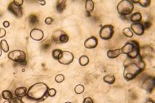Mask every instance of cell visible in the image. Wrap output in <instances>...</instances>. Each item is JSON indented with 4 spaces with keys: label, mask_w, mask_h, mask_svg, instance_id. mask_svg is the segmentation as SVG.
<instances>
[{
    "label": "cell",
    "mask_w": 155,
    "mask_h": 103,
    "mask_svg": "<svg viewBox=\"0 0 155 103\" xmlns=\"http://www.w3.org/2000/svg\"><path fill=\"white\" fill-rule=\"evenodd\" d=\"M55 80H56V82H57V83H62L65 80V76L63 74H58L55 78Z\"/></svg>",
    "instance_id": "obj_28"
},
{
    "label": "cell",
    "mask_w": 155,
    "mask_h": 103,
    "mask_svg": "<svg viewBox=\"0 0 155 103\" xmlns=\"http://www.w3.org/2000/svg\"><path fill=\"white\" fill-rule=\"evenodd\" d=\"M48 86L44 83H37L32 85L27 91V96L31 99L42 101L48 97Z\"/></svg>",
    "instance_id": "obj_2"
},
{
    "label": "cell",
    "mask_w": 155,
    "mask_h": 103,
    "mask_svg": "<svg viewBox=\"0 0 155 103\" xmlns=\"http://www.w3.org/2000/svg\"><path fill=\"white\" fill-rule=\"evenodd\" d=\"M145 103H154V102H153L152 100H150V99H148V100L146 101V102H145Z\"/></svg>",
    "instance_id": "obj_37"
},
{
    "label": "cell",
    "mask_w": 155,
    "mask_h": 103,
    "mask_svg": "<svg viewBox=\"0 0 155 103\" xmlns=\"http://www.w3.org/2000/svg\"><path fill=\"white\" fill-rule=\"evenodd\" d=\"M27 91L28 89H26V87H20V88H17L15 90V96L18 98H22L23 97H25L27 94Z\"/></svg>",
    "instance_id": "obj_14"
},
{
    "label": "cell",
    "mask_w": 155,
    "mask_h": 103,
    "mask_svg": "<svg viewBox=\"0 0 155 103\" xmlns=\"http://www.w3.org/2000/svg\"><path fill=\"white\" fill-rule=\"evenodd\" d=\"M83 103H94V101H93L92 98L91 97H86L84 99V101H83Z\"/></svg>",
    "instance_id": "obj_33"
},
{
    "label": "cell",
    "mask_w": 155,
    "mask_h": 103,
    "mask_svg": "<svg viewBox=\"0 0 155 103\" xmlns=\"http://www.w3.org/2000/svg\"><path fill=\"white\" fill-rule=\"evenodd\" d=\"M2 97H3V99H5L6 101H10L11 99L13 98V95H12V93H11L10 91H8V90H4V91L2 92Z\"/></svg>",
    "instance_id": "obj_20"
},
{
    "label": "cell",
    "mask_w": 155,
    "mask_h": 103,
    "mask_svg": "<svg viewBox=\"0 0 155 103\" xmlns=\"http://www.w3.org/2000/svg\"><path fill=\"white\" fill-rule=\"evenodd\" d=\"M137 58H138V61L136 62H131L126 65L124 67L123 76L124 79L127 81L135 79L145 68V63L141 58V55Z\"/></svg>",
    "instance_id": "obj_1"
},
{
    "label": "cell",
    "mask_w": 155,
    "mask_h": 103,
    "mask_svg": "<svg viewBox=\"0 0 155 103\" xmlns=\"http://www.w3.org/2000/svg\"><path fill=\"white\" fill-rule=\"evenodd\" d=\"M122 53L127 55L131 59H135L140 56V47L136 41L127 42L121 48Z\"/></svg>",
    "instance_id": "obj_3"
},
{
    "label": "cell",
    "mask_w": 155,
    "mask_h": 103,
    "mask_svg": "<svg viewBox=\"0 0 155 103\" xmlns=\"http://www.w3.org/2000/svg\"><path fill=\"white\" fill-rule=\"evenodd\" d=\"M153 87H154V79L153 78H151V79L150 78V79L145 80L143 83V86H142V88L149 92L152 91Z\"/></svg>",
    "instance_id": "obj_13"
},
{
    "label": "cell",
    "mask_w": 155,
    "mask_h": 103,
    "mask_svg": "<svg viewBox=\"0 0 155 103\" xmlns=\"http://www.w3.org/2000/svg\"><path fill=\"white\" fill-rule=\"evenodd\" d=\"M39 3L40 4H42V5H44V4H45V1H40Z\"/></svg>",
    "instance_id": "obj_38"
},
{
    "label": "cell",
    "mask_w": 155,
    "mask_h": 103,
    "mask_svg": "<svg viewBox=\"0 0 155 103\" xmlns=\"http://www.w3.org/2000/svg\"><path fill=\"white\" fill-rule=\"evenodd\" d=\"M84 86L82 85V84H79L75 87L74 89V92H76L77 94H82V92H84Z\"/></svg>",
    "instance_id": "obj_25"
},
{
    "label": "cell",
    "mask_w": 155,
    "mask_h": 103,
    "mask_svg": "<svg viewBox=\"0 0 155 103\" xmlns=\"http://www.w3.org/2000/svg\"><path fill=\"white\" fill-rule=\"evenodd\" d=\"M103 80L105 83H109V84H113L115 82V77L113 76V74H107L103 78Z\"/></svg>",
    "instance_id": "obj_18"
},
{
    "label": "cell",
    "mask_w": 155,
    "mask_h": 103,
    "mask_svg": "<svg viewBox=\"0 0 155 103\" xmlns=\"http://www.w3.org/2000/svg\"><path fill=\"white\" fill-rule=\"evenodd\" d=\"M143 25V26H144V30L147 28H149L150 26H151V24H150V22H144V24H142Z\"/></svg>",
    "instance_id": "obj_35"
},
{
    "label": "cell",
    "mask_w": 155,
    "mask_h": 103,
    "mask_svg": "<svg viewBox=\"0 0 155 103\" xmlns=\"http://www.w3.org/2000/svg\"><path fill=\"white\" fill-rule=\"evenodd\" d=\"M122 34L127 38H132L133 36V32L130 28H125L122 30Z\"/></svg>",
    "instance_id": "obj_24"
},
{
    "label": "cell",
    "mask_w": 155,
    "mask_h": 103,
    "mask_svg": "<svg viewBox=\"0 0 155 103\" xmlns=\"http://www.w3.org/2000/svg\"><path fill=\"white\" fill-rule=\"evenodd\" d=\"M131 30L133 32V34L135 33L137 35H142L144 33V28L143 25L141 23H132L131 26Z\"/></svg>",
    "instance_id": "obj_10"
},
{
    "label": "cell",
    "mask_w": 155,
    "mask_h": 103,
    "mask_svg": "<svg viewBox=\"0 0 155 103\" xmlns=\"http://www.w3.org/2000/svg\"><path fill=\"white\" fill-rule=\"evenodd\" d=\"M53 22V19L51 17H47L45 19V23L47 25H51Z\"/></svg>",
    "instance_id": "obj_32"
},
{
    "label": "cell",
    "mask_w": 155,
    "mask_h": 103,
    "mask_svg": "<svg viewBox=\"0 0 155 103\" xmlns=\"http://www.w3.org/2000/svg\"><path fill=\"white\" fill-rule=\"evenodd\" d=\"M61 52L62 51L60 49H55V50H53L52 51V57H53L54 59H56V60H58Z\"/></svg>",
    "instance_id": "obj_27"
},
{
    "label": "cell",
    "mask_w": 155,
    "mask_h": 103,
    "mask_svg": "<svg viewBox=\"0 0 155 103\" xmlns=\"http://www.w3.org/2000/svg\"><path fill=\"white\" fill-rule=\"evenodd\" d=\"M0 47H1V49L2 51H3L4 52H8L9 51V46L8 42L6 40L3 39L1 42H0Z\"/></svg>",
    "instance_id": "obj_21"
},
{
    "label": "cell",
    "mask_w": 155,
    "mask_h": 103,
    "mask_svg": "<svg viewBox=\"0 0 155 103\" xmlns=\"http://www.w3.org/2000/svg\"><path fill=\"white\" fill-rule=\"evenodd\" d=\"M1 55H2V49H1V47H0V57H1Z\"/></svg>",
    "instance_id": "obj_39"
},
{
    "label": "cell",
    "mask_w": 155,
    "mask_h": 103,
    "mask_svg": "<svg viewBox=\"0 0 155 103\" xmlns=\"http://www.w3.org/2000/svg\"><path fill=\"white\" fill-rule=\"evenodd\" d=\"M9 101H10V103H23L21 99H20V98H18V97H13V98L11 99Z\"/></svg>",
    "instance_id": "obj_30"
},
{
    "label": "cell",
    "mask_w": 155,
    "mask_h": 103,
    "mask_svg": "<svg viewBox=\"0 0 155 103\" xmlns=\"http://www.w3.org/2000/svg\"><path fill=\"white\" fill-rule=\"evenodd\" d=\"M52 39L56 43H65L69 41V36L63 30H57L52 34Z\"/></svg>",
    "instance_id": "obj_7"
},
{
    "label": "cell",
    "mask_w": 155,
    "mask_h": 103,
    "mask_svg": "<svg viewBox=\"0 0 155 103\" xmlns=\"http://www.w3.org/2000/svg\"><path fill=\"white\" fill-rule=\"evenodd\" d=\"M23 3H24L23 0H15V1H13V3H14L15 5L18 6V7H21Z\"/></svg>",
    "instance_id": "obj_31"
},
{
    "label": "cell",
    "mask_w": 155,
    "mask_h": 103,
    "mask_svg": "<svg viewBox=\"0 0 155 103\" xmlns=\"http://www.w3.org/2000/svg\"><path fill=\"white\" fill-rule=\"evenodd\" d=\"M6 35V30L4 29H0V38L4 37Z\"/></svg>",
    "instance_id": "obj_34"
},
{
    "label": "cell",
    "mask_w": 155,
    "mask_h": 103,
    "mask_svg": "<svg viewBox=\"0 0 155 103\" xmlns=\"http://www.w3.org/2000/svg\"><path fill=\"white\" fill-rule=\"evenodd\" d=\"M98 44V39H96L95 36H91V37L88 38V39L85 40L84 46L86 48L91 49L95 48Z\"/></svg>",
    "instance_id": "obj_12"
},
{
    "label": "cell",
    "mask_w": 155,
    "mask_h": 103,
    "mask_svg": "<svg viewBox=\"0 0 155 103\" xmlns=\"http://www.w3.org/2000/svg\"><path fill=\"white\" fill-rule=\"evenodd\" d=\"M138 3L142 7V8H148L151 3L150 0H140L138 1Z\"/></svg>",
    "instance_id": "obj_26"
},
{
    "label": "cell",
    "mask_w": 155,
    "mask_h": 103,
    "mask_svg": "<svg viewBox=\"0 0 155 103\" xmlns=\"http://www.w3.org/2000/svg\"><path fill=\"white\" fill-rule=\"evenodd\" d=\"M114 30L113 26L111 25H105L102 26L100 30V37L104 40H110L113 37Z\"/></svg>",
    "instance_id": "obj_6"
},
{
    "label": "cell",
    "mask_w": 155,
    "mask_h": 103,
    "mask_svg": "<svg viewBox=\"0 0 155 103\" xmlns=\"http://www.w3.org/2000/svg\"><path fill=\"white\" fill-rule=\"evenodd\" d=\"M94 9V2L92 0H87L86 1V11L88 13H91Z\"/></svg>",
    "instance_id": "obj_19"
},
{
    "label": "cell",
    "mask_w": 155,
    "mask_h": 103,
    "mask_svg": "<svg viewBox=\"0 0 155 103\" xmlns=\"http://www.w3.org/2000/svg\"><path fill=\"white\" fill-rule=\"evenodd\" d=\"M9 26H10V23H9L8 21H7V20H6V21L3 22V26H4L5 28H8V27H9Z\"/></svg>",
    "instance_id": "obj_36"
},
{
    "label": "cell",
    "mask_w": 155,
    "mask_h": 103,
    "mask_svg": "<svg viewBox=\"0 0 155 103\" xmlns=\"http://www.w3.org/2000/svg\"><path fill=\"white\" fill-rule=\"evenodd\" d=\"M57 94V90L55 89H49L48 92V96L49 97H54Z\"/></svg>",
    "instance_id": "obj_29"
},
{
    "label": "cell",
    "mask_w": 155,
    "mask_h": 103,
    "mask_svg": "<svg viewBox=\"0 0 155 103\" xmlns=\"http://www.w3.org/2000/svg\"><path fill=\"white\" fill-rule=\"evenodd\" d=\"M3 103H10V101H5Z\"/></svg>",
    "instance_id": "obj_40"
},
{
    "label": "cell",
    "mask_w": 155,
    "mask_h": 103,
    "mask_svg": "<svg viewBox=\"0 0 155 103\" xmlns=\"http://www.w3.org/2000/svg\"><path fill=\"white\" fill-rule=\"evenodd\" d=\"M73 61V55L72 52L69 51H62L59 58L58 61L62 65H70Z\"/></svg>",
    "instance_id": "obj_8"
},
{
    "label": "cell",
    "mask_w": 155,
    "mask_h": 103,
    "mask_svg": "<svg viewBox=\"0 0 155 103\" xmlns=\"http://www.w3.org/2000/svg\"><path fill=\"white\" fill-rule=\"evenodd\" d=\"M30 37L35 41H41L44 37V34L39 29H33L30 32Z\"/></svg>",
    "instance_id": "obj_11"
},
{
    "label": "cell",
    "mask_w": 155,
    "mask_h": 103,
    "mask_svg": "<svg viewBox=\"0 0 155 103\" xmlns=\"http://www.w3.org/2000/svg\"><path fill=\"white\" fill-rule=\"evenodd\" d=\"M8 10L11 11L12 14L16 16L17 18H20L23 16V11L21 7H18V6L15 5L13 2H11L8 6Z\"/></svg>",
    "instance_id": "obj_9"
},
{
    "label": "cell",
    "mask_w": 155,
    "mask_h": 103,
    "mask_svg": "<svg viewBox=\"0 0 155 103\" xmlns=\"http://www.w3.org/2000/svg\"><path fill=\"white\" fill-rule=\"evenodd\" d=\"M134 4L130 0H122L117 6V10L121 16H128L132 12Z\"/></svg>",
    "instance_id": "obj_4"
},
{
    "label": "cell",
    "mask_w": 155,
    "mask_h": 103,
    "mask_svg": "<svg viewBox=\"0 0 155 103\" xmlns=\"http://www.w3.org/2000/svg\"><path fill=\"white\" fill-rule=\"evenodd\" d=\"M122 54L121 49H115V50H110L107 52V57L109 58L113 59V58H117Z\"/></svg>",
    "instance_id": "obj_15"
},
{
    "label": "cell",
    "mask_w": 155,
    "mask_h": 103,
    "mask_svg": "<svg viewBox=\"0 0 155 103\" xmlns=\"http://www.w3.org/2000/svg\"><path fill=\"white\" fill-rule=\"evenodd\" d=\"M21 101H23V103H39V101H35L31 99L30 97H29L27 95H26L25 97H23L22 98H20Z\"/></svg>",
    "instance_id": "obj_23"
},
{
    "label": "cell",
    "mask_w": 155,
    "mask_h": 103,
    "mask_svg": "<svg viewBox=\"0 0 155 103\" xmlns=\"http://www.w3.org/2000/svg\"><path fill=\"white\" fill-rule=\"evenodd\" d=\"M8 58L17 63H25L26 61V55L21 50H14L8 53Z\"/></svg>",
    "instance_id": "obj_5"
},
{
    "label": "cell",
    "mask_w": 155,
    "mask_h": 103,
    "mask_svg": "<svg viewBox=\"0 0 155 103\" xmlns=\"http://www.w3.org/2000/svg\"><path fill=\"white\" fill-rule=\"evenodd\" d=\"M130 20H131V21H132L133 23H139L142 20V16H141L140 12H135V13H133L131 16Z\"/></svg>",
    "instance_id": "obj_16"
},
{
    "label": "cell",
    "mask_w": 155,
    "mask_h": 103,
    "mask_svg": "<svg viewBox=\"0 0 155 103\" xmlns=\"http://www.w3.org/2000/svg\"><path fill=\"white\" fill-rule=\"evenodd\" d=\"M65 0H60V1H58L57 3V10L58 12L61 13L63 12V11L65 9Z\"/></svg>",
    "instance_id": "obj_17"
},
{
    "label": "cell",
    "mask_w": 155,
    "mask_h": 103,
    "mask_svg": "<svg viewBox=\"0 0 155 103\" xmlns=\"http://www.w3.org/2000/svg\"><path fill=\"white\" fill-rule=\"evenodd\" d=\"M89 63V58L87 56H82L79 58V64L82 66H85Z\"/></svg>",
    "instance_id": "obj_22"
},
{
    "label": "cell",
    "mask_w": 155,
    "mask_h": 103,
    "mask_svg": "<svg viewBox=\"0 0 155 103\" xmlns=\"http://www.w3.org/2000/svg\"><path fill=\"white\" fill-rule=\"evenodd\" d=\"M65 103H72V102H70V101H68V102H65Z\"/></svg>",
    "instance_id": "obj_41"
}]
</instances>
